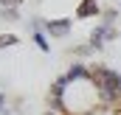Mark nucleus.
<instances>
[{
    "instance_id": "nucleus-5",
    "label": "nucleus",
    "mask_w": 121,
    "mask_h": 115,
    "mask_svg": "<svg viewBox=\"0 0 121 115\" xmlns=\"http://www.w3.org/2000/svg\"><path fill=\"white\" fill-rule=\"evenodd\" d=\"M20 39H17V34H0V48H11V45H17Z\"/></svg>"
},
{
    "instance_id": "nucleus-7",
    "label": "nucleus",
    "mask_w": 121,
    "mask_h": 115,
    "mask_svg": "<svg viewBox=\"0 0 121 115\" xmlns=\"http://www.w3.org/2000/svg\"><path fill=\"white\" fill-rule=\"evenodd\" d=\"M34 39H37V45H39L42 51H48V39H45L42 34H34Z\"/></svg>"
},
{
    "instance_id": "nucleus-8",
    "label": "nucleus",
    "mask_w": 121,
    "mask_h": 115,
    "mask_svg": "<svg viewBox=\"0 0 121 115\" xmlns=\"http://www.w3.org/2000/svg\"><path fill=\"white\" fill-rule=\"evenodd\" d=\"M23 0H0V8H11V6H20Z\"/></svg>"
},
{
    "instance_id": "nucleus-1",
    "label": "nucleus",
    "mask_w": 121,
    "mask_h": 115,
    "mask_svg": "<svg viewBox=\"0 0 121 115\" xmlns=\"http://www.w3.org/2000/svg\"><path fill=\"white\" fill-rule=\"evenodd\" d=\"M42 115H121V73L107 65L73 62L54 79Z\"/></svg>"
},
{
    "instance_id": "nucleus-9",
    "label": "nucleus",
    "mask_w": 121,
    "mask_h": 115,
    "mask_svg": "<svg viewBox=\"0 0 121 115\" xmlns=\"http://www.w3.org/2000/svg\"><path fill=\"white\" fill-rule=\"evenodd\" d=\"M3 101H6V95H3V93H0V112H3Z\"/></svg>"
},
{
    "instance_id": "nucleus-2",
    "label": "nucleus",
    "mask_w": 121,
    "mask_h": 115,
    "mask_svg": "<svg viewBox=\"0 0 121 115\" xmlns=\"http://www.w3.org/2000/svg\"><path fill=\"white\" fill-rule=\"evenodd\" d=\"M110 37H116V28H113V23L107 25V23H101L99 28L90 34V48H101L104 42H110Z\"/></svg>"
},
{
    "instance_id": "nucleus-6",
    "label": "nucleus",
    "mask_w": 121,
    "mask_h": 115,
    "mask_svg": "<svg viewBox=\"0 0 121 115\" xmlns=\"http://www.w3.org/2000/svg\"><path fill=\"white\" fill-rule=\"evenodd\" d=\"M17 6H11V8H3V20H17V11H14Z\"/></svg>"
},
{
    "instance_id": "nucleus-3",
    "label": "nucleus",
    "mask_w": 121,
    "mask_h": 115,
    "mask_svg": "<svg viewBox=\"0 0 121 115\" xmlns=\"http://www.w3.org/2000/svg\"><path fill=\"white\" fill-rule=\"evenodd\" d=\"M45 31H48L54 39H62V37L70 34V20H68V17H62V20H48V23H45Z\"/></svg>"
},
{
    "instance_id": "nucleus-4",
    "label": "nucleus",
    "mask_w": 121,
    "mask_h": 115,
    "mask_svg": "<svg viewBox=\"0 0 121 115\" xmlns=\"http://www.w3.org/2000/svg\"><path fill=\"white\" fill-rule=\"evenodd\" d=\"M76 14H79V17H93V14H99V3H96V0H85Z\"/></svg>"
}]
</instances>
